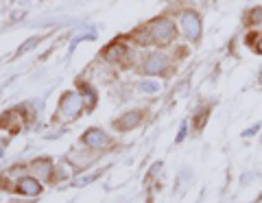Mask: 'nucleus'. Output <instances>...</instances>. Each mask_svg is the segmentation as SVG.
<instances>
[{"instance_id":"f257e3e1","label":"nucleus","mask_w":262,"mask_h":203,"mask_svg":"<svg viewBox=\"0 0 262 203\" xmlns=\"http://www.w3.org/2000/svg\"><path fill=\"white\" fill-rule=\"evenodd\" d=\"M149 39L155 44H162V46H166L170 44L173 39L177 37V31H175V24L170 22L168 18H158V20H153L149 24Z\"/></svg>"},{"instance_id":"f03ea898","label":"nucleus","mask_w":262,"mask_h":203,"mask_svg":"<svg viewBox=\"0 0 262 203\" xmlns=\"http://www.w3.org/2000/svg\"><path fill=\"white\" fill-rule=\"evenodd\" d=\"M179 27H182L188 42H199L203 27H201V18L196 11H184L179 15Z\"/></svg>"},{"instance_id":"7ed1b4c3","label":"nucleus","mask_w":262,"mask_h":203,"mask_svg":"<svg viewBox=\"0 0 262 203\" xmlns=\"http://www.w3.org/2000/svg\"><path fill=\"white\" fill-rule=\"evenodd\" d=\"M166 57L160 55V53H153L146 57V61H144V66L142 70L146 72V75H160V72H166Z\"/></svg>"},{"instance_id":"20e7f679","label":"nucleus","mask_w":262,"mask_h":203,"mask_svg":"<svg viewBox=\"0 0 262 203\" xmlns=\"http://www.w3.org/2000/svg\"><path fill=\"white\" fill-rule=\"evenodd\" d=\"M81 109V99L75 94V92H68V94H63V99H61V111L66 114V116H75V114H79Z\"/></svg>"},{"instance_id":"39448f33","label":"nucleus","mask_w":262,"mask_h":203,"mask_svg":"<svg viewBox=\"0 0 262 203\" xmlns=\"http://www.w3.org/2000/svg\"><path fill=\"white\" fill-rule=\"evenodd\" d=\"M83 142L88 144V147H98L101 149V147H107L110 144V138L105 136L101 129H90V131L83 136Z\"/></svg>"},{"instance_id":"423d86ee","label":"nucleus","mask_w":262,"mask_h":203,"mask_svg":"<svg viewBox=\"0 0 262 203\" xmlns=\"http://www.w3.org/2000/svg\"><path fill=\"white\" fill-rule=\"evenodd\" d=\"M18 192L20 194H29V197H35V194L42 192V184L33 177H24V179L18 182Z\"/></svg>"},{"instance_id":"0eeeda50","label":"nucleus","mask_w":262,"mask_h":203,"mask_svg":"<svg viewBox=\"0 0 262 203\" xmlns=\"http://www.w3.org/2000/svg\"><path fill=\"white\" fill-rule=\"evenodd\" d=\"M140 118H142V114H140V111L127 114V116H122V118L118 120V127H120V129H129V127H136L138 123H140Z\"/></svg>"},{"instance_id":"6e6552de","label":"nucleus","mask_w":262,"mask_h":203,"mask_svg":"<svg viewBox=\"0 0 262 203\" xmlns=\"http://www.w3.org/2000/svg\"><path fill=\"white\" fill-rule=\"evenodd\" d=\"M247 24L249 27H262V7H253V9L247 13Z\"/></svg>"},{"instance_id":"1a4fd4ad","label":"nucleus","mask_w":262,"mask_h":203,"mask_svg":"<svg viewBox=\"0 0 262 203\" xmlns=\"http://www.w3.org/2000/svg\"><path fill=\"white\" fill-rule=\"evenodd\" d=\"M247 44H249L258 55H262V33H258V37H253V39L247 37Z\"/></svg>"},{"instance_id":"9d476101","label":"nucleus","mask_w":262,"mask_h":203,"mask_svg":"<svg viewBox=\"0 0 262 203\" xmlns=\"http://www.w3.org/2000/svg\"><path fill=\"white\" fill-rule=\"evenodd\" d=\"M142 90L144 92H155L158 90V83H155V81H146V83H142Z\"/></svg>"}]
</instances>
